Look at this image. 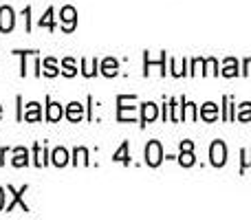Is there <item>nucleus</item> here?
Here are the masks:
<instances>
[{
    "label": "nucleus",
    "mask_w": 251,
    "mask_h": 220,
    "mask_svg": "<svg viewBox=\"0 0 251 220\" xmlns=\"http://www.w3.org/2000/svg\"><path fill=\"white\" fill-rule=\"evenodd\" d=\"M137 99V95H119L117 97V121H134L137 119V108L134 106H128L130 101Z\"/></svg>",
    "instance_id": "1"
},
{
    "label": "nucleus",
    "mask_w": 251,
    "mask_h": 220,
    "mask_svg": "<svg viewBox=\"0 0 251 220\" xmlns=\"http://www.w3.org/2000/svg\"><path fill=\"white\" fill-rule=\"evenodd\" d=\"M143 156H146V165H150V168H159V165L163 163V159H165V156H163V147H161V141H156V139L148 141Z\"/></svg>",
    "instance_id": "2"
},
{
    "label": "nucleus",
    "mask_w": 251,
    "mask_h": 220,
    "mask_svg": "<svg viewBox=\"0 0 251 220\" xmlns=\"http://www.w3.org/2000/svg\"><path fill=\"white\" fill-rule=\"evenodd\" d=\"M26 190H29V185H22L20 190H16V187H13V185H9V187H7V192H9V194H11V200H9V203L4 205V212H13V209H16V207H20L22 212H26V214H29V205H26L25 200H22V196L26 194Z\"/></svg>",
    "instance_id": "3"
},
{
    "label": "nucleus",
    "mask_w": 251,
    "mask_h": 220,
    "mask_svg": "<svg viewBox=\"0 0 251 220\" xmlns=\"http://www.w3.org/2000/svg\"><path fill=\"white\" fill-rule=\"evenodd\" d=\"M60 22L64 33H73L75 26H77V9L71 7V4H64L60 9Z\"/></svg>",
    "instance_id": "4"
},
{
    "label": "nucleus",
    "mask_w": 251,
    "mask_h": 220,
    "mask_svg": "<svg viewBox=\"0 0 251 220\" xmlns=\"http://www.w3.org/2000/svg\"><path fill=\"white\" fill-rule=\"evenodd\" d=\"M209 163H212L214 168H223V165L227 163V146H225V141L216 139V141L209 146Z\"/></svg>",
    "instance_id": "5"
},
{
    "label": "nucleus",
    "mask_w": 251,
    "mask_h": 220,
    "mask_svg": "<svg viewBox=\"0 0 251 220\" xmlns=\"http://www.w3.org/2000/svg\"><path fill=\"white\" fill-rule=\"evenodd\" d=\"M16 26V11L9 4L0 7V33H11Z\"/></svg>",
    "instance_id": "6"
},
{
    "label": "nucleus",
    "mask_w": 251,
    "mask_h": 220,
    "mask_svg": "<svg viewBox=\"0 0 251 220\" xmlns=\"http://www.w3.org/2000/svg\"><path fill=\"white\" fill-rule=\"evenodd\" d=\"M22 121H29V123H38L42 121V106L38 101H29L25 106V112H22Z\"/></svg>",
    "instance_id": "7"
},
{
    "label": "nucleus",
    "mask_w": 251,
    "mask_h": 220,
    "mask_svg": "<svg viewBox=\"0 0 251 220\" xmlns=\"http://www.w3.org/2000/svg\"><path fill=\"white\" fill-rule=\"evenodd\" d=\"M156 117H159V106H156L154 101L141 104V128H146L148 123H152Z\"/></svg>",
    "instance_id": "8"
},
{
    "label": "nucleus",
    "mask_w": 251,
    "mask_h": 220,
    "mask_svg": "<svg viewBox=\"0 0 251 220\" xmlns=\"http://www.w3.org/2000/svg\"><path fill=\"white\" fill-rule=\"evenodd\" d=\"M199 117L205 121V123H214V121H216L218 117H221V112H218V106L214 104V101H207V104L201 106Z\"/></svg>",
    "instance_id": "9"
},
{
    "label": "nucleus",
    "mask_w": 251,
    "mask_h": 220,
    "mask_svg": "<svg viewBox=\"0 0 251 220\" xmlns=\"http://www.w3.org/2000/svg\"><path fill=\"white\" fill-rule=\"evenodd\" d=\"M49 159H51V154H49L47 146H44V143H35L33 146V165L35 168H44V165L49 163Z\"/></svg>",
    "instance_id": "10"
},
{
    "label": "nucleus",
    "mask_w": 251,
    "mask_h": 220,
    "mask_svg": "<svg viewBox=\"0 0 251 220\" xmlns=\"http://www.w3.org/2000/svg\"><path fill=\"white\" fill-rule=\"evenodd\" d=\"M62 117H64V108H62V104H57V101H53L51 97H47V121L55 123V121H60Z\"/></svg>",
    "instance_id": "11"
},
{
    "label": "nucleus",
    "mask_w": 251,
    "mask_h": 220,
    "mask_svg": "<svg viewBox=\"0 0 251 220\" xmlns=\"http://www.w3.org/2000/svg\"><path fill=\"white\" fill-rule=\"evenodd\" d=\"M100 73L104 75V77H117V73H119V62L115 60V57H106V60H101Z\"/></svg>",
    "instance_id": "12"
},
{
    "label": "nucleus",
    "mask_w": 251,
    "mask_h": 220,
    "mask_svg": "<svg viewBox=\"0 0 251 220\" xmlns=\"http://www.w3.org/2000/svg\"><path fill=\"white\" fill-rule=\"evenodd\" d=\"M143 57H146V66H143V75H146V77L150 75V64L159 66V69H161V75H163V77L168 75V66H165V60H168V53H165V51H161V60H159V62H150V55H148V51L143 53Z\"/></svg>",
    "instance_id": "13"
},
{
    "label": "nucleus",
    "mask_w": 251,
    "mask_h": 220,
    "mask_svg": "<svg viewBox=\"0 0 251 220\" xmlns=\"http://www.w3.org/2000/svg\"><path fill=\"white\" fill-rule=\"evenodd\" d=\"M13 168H26L29 165V150L25 146L13 147V159H11Z\"/></svg>",
    "instance_id": "14"
},
{
    "label": "nucleus",
    "mask_w": 251,
    "mask_h": 220,
    "mask_svg": "<svg viewBox=\"0 0 251 220\" xmlns=\"http://www.w3.org/2000/svg\"><path fill=\"white\" fill-rule=\"evenodd\" d=\"M51 163L55 165V168H64V165L71 163V154L66 147H55V150L51 152Z\"/></svg>",
    "instance_id": "15"
},
{
    "label": "nucleus",
    "mask_w": 251,
    "mask_h": 220,
    "mask_svg": "<svg viewBox=\"0 0 251 220\" xmlns=\"http://www.w3.org/2000/svg\"><path fill=\"white\" fill-rule=\"evenodd\" d=\"M64 117L69 121H82L84 119V106L79 104V101H71L69 106H66V110H64Z\"/></svg>",
    "instance_id": "16"
},
{
    "label": "nucleus",
    "mask_w": 251,
    "mask_h": 220,
    "mask_svg": "<svg viewBox=\"0 0 251 220\" xmlns=\"http://www.w3.org/2000/svg\"><path fill=\"white\" fill-rule=\"evenodd\" d=\"M240 66H238V60H236V57H225V60H223V77H238L240 75Z\"/></svg>",
    "instance_id": "17"
},
{
    "label": "nucleus",
    "mask_w": 251,
    "mask_h": 220,
    "mask_svg": "<svg viewBox=\"0 0 251 220\" xmlns=\"http://www.w3.org/2000/svg\"><path fill=\"white\" fill-rule=\"evenodd\" d=\"M100 73V60H82V75L84 77H95Z\"/></svg>",
    "instance_id": "18"
},
{
    "label": "nucleus",
    "mask_w": 251,
    "mask_h": 220,
    "mask_svg": "<svg viewBox=\"0 0 251 220\" xmlns=\"http://www.w3.org/2000/svg\"><path fill=\"white\" fill-rule=\"evenodd\" d=\"M128 150H130V143H128V141H124L122 146H119V150L113 154V161H115V163L130 165V154H128Z\"/></svg>",
    "instance_id": "19"
},
{
    "label": "nucleus",
    "mask_w": 251,
    "mask_h": 220,
    "mask_svg": "<svg viewBox=\"0 0 251 220\" xmlns=\"http://www.w3.org/2000/svg\"><path fill=\"white\" fill-rule=\"evenodd\" d=\"M42 75H47V77H57V75L62 73L60 69H57V62L53 60V57H47V60H42Z\"/></svg>",
    "instance_id": "20"
},
{
    "label": "nucleus",
    "mask_w": 251,
    "mask_h": 220,
    "mask_svg": "<svg viewBox=\"0 0 251 220\" xmlns=\"http://www.w3.org/2000/svg\"><path fill=\"white\" fill-rule=\"evenodd\" d=\"M196 119H199V106L185 99V104H183V121H196Z\"/></svg>",
    "instance_id": "21"
},
{
    "label": "nucleus",
    "mask_w": 251,
    "mask_h": 220,
    "mask_svg": "<svg viewBox=\"0 0 251 220\" xmlns=\"http://www.w3.org/2000/svg\"><path fill=\"white\" fill-rule=\"evenodd\" d=\"M62 75H66V77H75L77 75V64H75L73 57H64L62 60Z\"/></svg>",
    "instance_id": "22"
},
{
    "label": "nucleus",
    "mask_w": 251,
    "mask_h": 220,
    "mask_svg": "<svg viewBox=\"0 0 251 220\" xmlns=\"http://www.w3.org/2000/svg\"><path fill=\"white\" fill-rule=\"evenodd\" d=\"M176 161L183 165V168H192V165H196L194 150H181V154L176 156Z\"/></svg>",
    "instance_id": "23"
},
{
    "label": "nucleus",
    "mask_w": 251,
    "mask_h": 220,
    "mask_svg": "<svg viewBox=\"0 0 251 220\" xmlns=\"http://www.w3.org/2000/svg\"><path fill=\"white\" fill-rule=\"evenodd\" d=\"M79 161H82L84 165H91L86 147H75V150H73V161H71V163H73V165H79Z\"/></svg>",
    "instance_id": "24"
},
{
    "label": "nucleus",
    "mask_w": 251,
    "mask_h": 220,
    "mask_svg": "<svg viewBox=\"0 0 251 220\" xmlns=\"http://www.w3.org/2000/svg\"><path fill=\"white\" fill-rule=\"evenodd\" d=\"M236 121H251V101H245V104L238 106V112H236Z\"/></svg>",
    "instance_id": "25"
},
{
    "label": "nucleus",
    "mask_w": 251,
    "mask_h": 220,
    "mask_svg": "<svg viewBox=\"0 0 251 220\" xmlns=\"http://www.w3.org/2000/svg\"><path fill=\"white\" fill-rule=\"evenodd\" d=\"M40 26H44V29H49V31L55 29V24H53V7H47L44 16L40 18Z\"/></svg>",
    "instance_id": "26"
},
{
    "label": "nucleus",
    "mask_w": 251,
    "mask_h": 220,
    "mask_svg": "<svg viewBox=\"0 0 251 220\" xmlns=\"http://www.w3.org/2000/svg\"><path fill=\"white\" fill-rule=\"evenodd\" d=\"M205 66H207L205 75H214V77H218V75H221V71H218V62H216V57H207V60H205Z\"/></svg>",
    "instance_id": "27"
},
{
    "label": "nucleus",
    "mask_w": 251,
    "mask_h": 220,
    "mask_svg": "<svg viewBox=\"0 0 251 220\" xmlns=\"http://www.w3.org/2000/svg\"><path fill=\"white\" fill-rule=\"evenodd\" d=\"M16 55H20V60H22V64H20V75L22 77H26V55H35L38 51H13Z\"/></svg>",
    "instance_id": "28"
},
{
    "label": "nucleus",
    "mask_w": 251,
    "mask_h": 220,
    "mask_svg": "<svg viewBox=\"0 0 251 220\" xmlns=\"http://www.w3.org/2000/svg\"><path fill=\"white\" fill-rule=\"evenodd\" d=\"M240 156H243V161H240V174H243L247 168H251V147H245Z\"/></svg>",
    "instance_id": "29"
},
{
    "label": "nucleus",
    "mask_w": 251,
    "mask_h": 220,
    "mask_svg": "<svg viewBox=\"0 0 251 220\" xmlns=\"http://www.w3.org/2000/svg\"><path fill=\"white\" fill-rule=\"evenodd\" d=\"M205 66V57H194L192 60V71H190V75H199V73H203V69Z\"/></svg>",
    "instance_id": "30"
},
{
    "label": "nucleus",
    "mask_w": 251,
    "mask_h": 220,
    "mask_svg": "<svg viewBox=\"0 0 251 220\" xmlns=\"http://www.w3.org/2000/svg\"><path fill=\"white\" fill-rule=\"evenodd\" d=\"M243 75L245 77H249L251 75V57H245L243 60Z\"/></svg>",
    "instance_id": "31"
},
{
    "label": "nucleus",
    "mask_w": 251,
    "mask_h": 220,
    "mask_svg": "<svg viewBox=\"0 0 251 220\" xmlns=\"http://www.w3.org/2000/svg\"><path fill=\"white\" fill-rule=\"evenodd\" d=\"M22 16H25V20H26V33H29L31 31V7H25Z\"/></svg>",
    "instance_id": "32"
},
{
    "label": "nucleus",
    "mask_w": 251,
    "mask_h": 220,
    "mask_svg": "<svg viewBox=\"0 0 251 220\" xmlns=\"http://www.w3.org/2000/svg\"><path fill=\"white\" fill-rule=\"evenodd\" d=\"M181 150H194V141H190V139L181 141Z\"/></svg>",
    "instance_id": "33"
},
{
    "label": "nucleus",
    "mask_w": 251,
    "mask_h": 220,
    "mask_svg": "<svg viewBox=\"0 0 251 220\" xmlns=\"http://www.w3.org/2000/svg\"><path fill=\"white\" fill-rule=\"evenodd\" d=\"M4 187H0V212H4Z\"/></svg>",
    "instance_id": "34"
},
{
    "label": "nucleus",
    "mask_w": 251,
    "mask_h": 220,
    "mask_svg": "<svg viewBox=\"0 0 251 220\" xmlns=\"http://www.w3.org/2000/svg\"><path fill=\"white\" fill-rule=\"evenodd\" d=\"M7 152H9V147H0V168H2V163H4V156H7Z\"/></svg>",
    "instance_id": "35"
},
{
    "label": "nucleus",
    "mask_w": 251,
    "mask_h": 220,
    "mask_svg": "<svg viewBox=\"0 0 251 220\" xmlns=\"http://www.w3.org/2000/svg\"><path fill=\"white\" fill-rule=\"evenodd\" d=\"M0 119H2V106H0Z\"/></svg>",
    "instance_id": "36"
}]
</instances>
